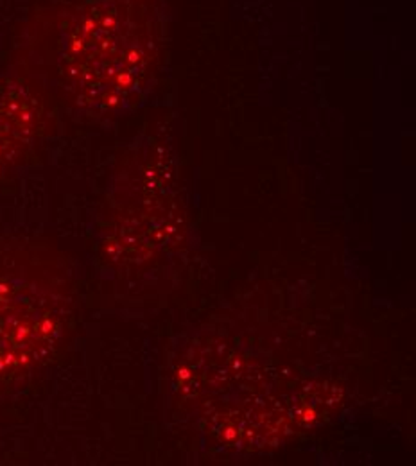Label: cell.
Wrapping results in <instances>:
<instances>
[{"label": "cell", "mask_w": 416, "mask_h": 466, "mask_svg": "<svg viewBox=\"0 0 416 466\" xmlns=\"http://www.w3.org/2000/svg\"><path fill=\"white\" fill-rule=\"evenodd\" d=\"M120 0H85L63 33L65 74L86 103L120 101L135 55Z\"/></svg>", "instance_id": "obj_1"}, {"label": "cell", "mask_w": 416, "mask_h": 466, "mask_svg": "<svg viewBox=\"0 0 416 466\" xmlns=\"http://www.w3.org/2000/svg\"><path fill=\"white\" fill-rule=\"evenodd\" d=\"M46 318L22 288L0 282V375L25 364L46 339Z\"/></svg>", "instance_id": "obj_2"}]
</instances>
